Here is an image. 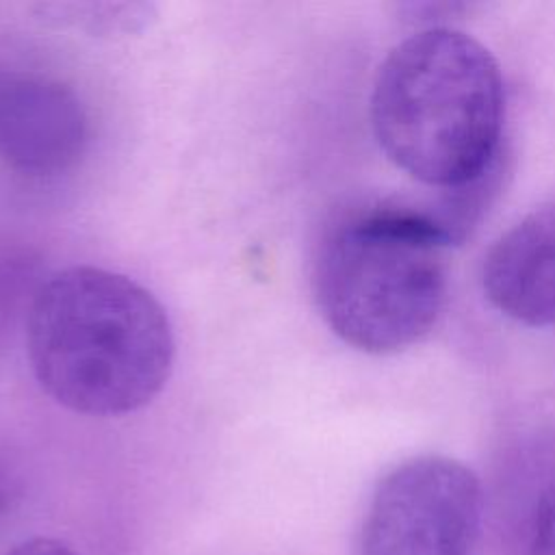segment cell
I'll list each match as a JSON object with an SVG mask.
<instances>
[{
	"instance_id": "obj_1",
	"label": "cell",
	"mask_w": 555,
	"mask_h": 555,
	"mask_svg": "<svg viewBox=\"0 0 555 555\" xmlns=\"http://www.w3.org/2000/svg\"><path fill=\"white\" fill-rule=\"evenodd\" d=\"M26 351L52 401L106 418L158 397L173 369L176 343L165 308L147 288L80 264L56 271L35 293Z\"/></svg>"
},
{
	"instance_id": "obj_2",
	"label": "cell",
	"mask_w": 555,
	"mask_h": 555,
	"mask_svg": "<svg viewBox=\"0 0 555 555\" xmlns=\"http://www.w3.org/2000/svg\"><path fill=\"white\" fill-rule=\"evenodd\" d=\"M369 111L384 154L440 191L475 180L505 152L499 63L449 26L423 28L386 54Z\"/></svg>"
},
{
	"instance_id": "obj_3",
	"label": "cell",
	"mask_w": 555,
	"mask_h": 555,
	"mask_svg": "<svg viewBox=\"0 0 555 555\" xmlns=\"http://www.w3.org/2000/svg\"><path fill=\"white\" fill-rule=\"evenodd\" d=\"M449 243L425 208L373 206L334 223L312 286L327 327L349 347L384 356L423 340L447 299Z\"/></svg>"
},
{
	"instance_id": "obj_4",
	"label": "cell",
	"mask_w": 555,
	"mask_h": 555,
	"mask_svg": "<svg viewBox=\"0 0 555 555\" xmlns=\"http://www.w3.org/2000/svg\"><path fill=\"white\" fill-rule=\"evenodd\" d=\"M483 490L444 455L412 457L377 483L358 535V555H477Z\"/></svg>"
},
{
	"instance_id": "obj_5",
	"label": "cell",
	"mask_w": 555,
	"mask_h": 555,
	"mask_svg": "<svg viewBox=\"0 0 555 555\" xmlns=\"http://www.w3.org/2000/svg\"><path fill=\"white\" fill-rule=\"evenodd\" d=\"M87 145V117L61 82L24 72L0 74V160L24 176H59Z\"/></svg>"
},
{
	"instance_id": "obj_6",
	"label": "cell",
	"mask_w": 555,
	"mask_h": 555,
	"mask_svg": "<svg viewBox=\"0 0 555 555\" xmlns=\"http://www.w3.org/2000/svg\"><path fill=\"white\" fill-rule=\"evenodd\" d=\"M481 284L490 304L525 325H555V199L531 210L488 249Z\"/></svg>"
},
{
	"instance_id": "obj_7",
	"label": "cell",
	"mask_w": 555,
	"mask_h": 555,
	"mask_svg": "<svg viewBox=\"0 0 555 555\" xmlns=\"http://www.w3.org/2000/svg\"><path fill=\"white\" fill-rule=\"evenodd\" d=\"M507 176V152H503L481 176L475 180L444 189L440 197L425 208L434 225L440 230L444 241L451 245L462 243L483 219L492 202L503 189Z\"/></svg>"
},
{
	"instance_id": "obj_8",
	"label": "cell",
	"mask_w": 555,
	"mask_h": 555,
	"mask_svg": "<svg viewBox=\"0 0 555 555\" xmlns=\"http://www.w3.org/2000/svg\"><path fill=\"white\" fill-rule=\"evenodd\" d=\"M37 11L46 22L98 37L139 33L154 17V7L143 2H50Z\"/></svg>"
},
{
	"instance_id": "obj_9",
	"label": "cell",
	"mask_w": 555,
	"mask_h": 555,
	"mask_svg": "<svg viewBox=\"0 0 555 555\" xmlns=\"http://www.w3.org/2000/svg\"><path fill=\"white\" fill-rule=\"evenodd\" d=\"M509 555H555V466L514 518L507 538Z\"/></svg>"
},
{
	"instance_id": "obj_10",
	"label": "cell",
	"mask_w": 555,
	"mask_h": 555,
	"mask_svg": "<svg viewBox=\"0 0 555 555\" xmlns=\"http://www.w3.org/2000/svg\"><path fill=\"white\" fill-rule=\"evenodd\" d=\"M2 555H76L65 542L56 538H28Z\"/></svg>"
},
{
	"instance_id": "obj_11",
	"label": "cell",
	"mask_w": 555,
	"mask_h": 555,
	"mask_svg": "<svg viewBox=\"0 0 555 555\" xmlns=\"http://www.w3.org/2000/svg\"><path fill=\"white\" fill-rule=\"evenodd\" d=\"M0 509H2V492H0Z\"/></svg>"
}]
</instances>
